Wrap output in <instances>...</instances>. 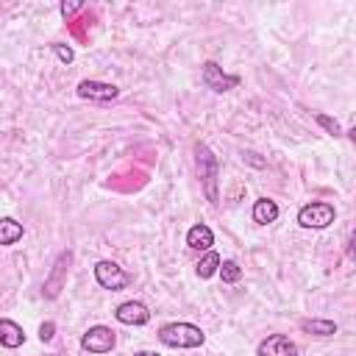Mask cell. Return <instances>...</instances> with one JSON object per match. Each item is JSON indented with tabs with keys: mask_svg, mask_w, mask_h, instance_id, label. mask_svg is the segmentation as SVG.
Returning <instances> with one entry per match:
<instances>
[{
	"mask_svg": "<svg viewBox=\"0 0 356 356\" xmlns=\"http://www.w3.org/2000/svg\"><path fill=\"white\" fill-rule=\"evenodd\" d=\"M159 342L167 345V348L184 350V348L203 345L206 342V334L197 325H192V323H167V325L159 328Z\"/></svg>",
	"mask_w": 356,
	"mask_h": 356,
	"instance_id": "obj_1",
	"label": "cell"
},
{
	"mask_svg": "<svg viewBox=\"0 0 356 356\" xmlns=\"http://www.w3.org/2000/svg\"><path fill=\"white\" fill-rule=\"evenodd\" d=\"M195 156H197V175L203 184V192L211 203H220V192H217V181H220V161L217 156L209 150V145H195Z\"/></svg>",
	"mask_w": 356,
	"mask_h": 356,
	"instance_id": "obj_2",
	"label": "cell"
},
{
	"mask_svg": "<svg viewBox=\"0 0 356 356\" xmlns=\"http://www.w3.org/2000/svg\"><path fill=\"white\" fill-rule=\"evenodd\" d=\"M70 264H72V253H70V250H61V253H58V259L53 261V267H50V273H47L44 284H42V295H44L47 300H53V298H58V295H61V289H64V284H67Z\"/></svg>",
	"mask_w": 356,
	"mask_h": 356,
	"instance_id": "obj_3",
	"label": "cell"
},
{
	"mask_svg": "<svg viewBox=\"0 0 356 356\" xmlns=\"http://www.w3.org/2000/svg\"><path fill=\"white\" fill-rule=\"evenodd\" d=\"M95 281H97L103 289L120 292V289H125V286L131 284V275H128L117 261L103 259V261H97V264H95Z\"/></svg>",
	"mask_w": 356,
	"mask_h": 356,
	"instance_id": "obj_4",
	"label": "cell"
},
{
	"mask_svg": "<svg viewBox=\"0 0 356 356\" xmlns=\"http://www.w3.org/2000/svg\"><path fill=\"white\" fill-rule=\"evenodd\" d=\"M334 217H337V211L331 203H306L298 211V222L303 228H325L334 222Z\"/></svg>",
	"mask_w": 356,
	"mask_h": 356,
	"instance_id": "obj_5",
	"label": "cell"
},
{
	"mask_svg": "<svg viewBox=\"0 0 356 356\" xmlns=\"http://www.w3.org/2000/svg\"><path fill=\"white\" fill-rule=\"evenodd\" d=\"M117 345V334L108 325H92L83 337H81V348L86 353H108Z\"/></svg>",
	"mask_w": 356,
	"mask_h": 356,
	"instance_id": "obj_6",
	"label": "cell"
},
{
	"mask_svg": "<svg viewBox=\"0 0 356 356\" xmlns=\"http://www.w3.org/2000/svg\"><path fill=\"white\" fill-rule=\"evenodd\" d=\"M256 356H300V350L286 334H270L267 339L259 342Z\"/></svg>",
	"mask_w": 356,
	"mask_h": 356,
	"instance_id": "obj_7",
	"label": "cell"
},
{
	"mask_svg": "<svg viewBox=\"0 0 356 356\" xmlns=\"http://www.w3.org/2000/svg\"><path fill=\"white\" fill-rule=\"evenodd\" d=\"M75 92H78V97H83V100H97V103L114 100V97L120 95V89H117L114 83H106V81H92V78L81 81V83L75 86Z\"/></svg>",
	"mask_w": 356,
	"mask_h": 356,
	"instance_id": "obj_8",
	"label": "cell"
},
{
	"mask_svg": "<svg viewBox=\"0 0 356 356\" xmlns=\"http://www.w3.org/2000/svg\"><path fill=\"white\" fill-rule=\"evenodd\" d=\"M203 83H206L211 92H231V89L239 83V78H236V75H225L217 61H206V64H203Z\"/></svg>",
	"mask_w": 356,
	"mask_h": 356,
	"instance_id": "obj_9",
	"label": "cell"
},
{
	"mask_svg": "<svg viewBox=\"0 0 356 356\" xmlns=\"http://www.w3.org/2000/svg\"><path fill=\"white\" fill-rule=\"evenodd\" d=\"M114 317L122 325H145L150 320V309L142 300H125L114 309Z\"/></svg>",
	"mask_w": 356,
	"mask_h": 356,
	"instance_id": "obj_10",
	"label": "cell"
},
{
	"mask_svg": "<svg viewBox=\"0 0 356 356\" xmlns=\"http://www.w3.org/2000/svg\"><path fill=\"white\" fill-rule=\"evenodd\" d=\"M186 245H189L192 250H211V245H214V234H211V228L203 225V222L192 225V228L186 231Z\"/></svg>",
	"mask_w": 356,
	"mask_h": 356,
	"instance_id": "obj_11",
	"label": "cell"
},
{
	"mask_svg": "<svg viewBox=\"0 0 356 356\" xmlns=\"http://www.w3.org/2000/svg\"><path fill=\"white\" fill-rule=\"evenodd\" d=\"M253 222H259V225H270V222H275L278 220V203L275 200H270V197H259L256 203H253Z\"/></svg>",
	"mask_w": 356,
	"mask_h": 356,
	"instance_id": "obj_12",
	"label": "cell"
},
{
	"mask_svg": "<svg viewBox=\"0 0 356 356\" xmlns=\"http://www.w3.org/2000/svg\"><path fill=\"white\" fill-rule=\"evenodd\" d=\"M22 342H25V331L14 320H0V345L8 348V350H14Z\"/></svg>",
	"mask_w": 356,
	"mask_h": 356,
	"instance_id": "obj_13",
	"label": "cell"
},
{
	"mask_svg": "<svg viewBox=\"0 0 356 356\" xmlns=\"http://www.w3.org/2000/svg\"><path fill=\"white\" fill-rule=\"evenodd\" d=\"M22 222H17L14 217H3L0 220V245H14L22 239Z\"/></svg>",
	"mask_w": 356,
	"mask_h": 356,
	"instance_id": "obj_14",
	"label": "cell"
},
{
	"mask_svg": "<svg viewBox=\"0 0 356 356\" xmlns=\"http://www.w3.org/2000/svg\"><path fill=\"white\" fill-rule=\"evenodd\" d=\"M300 328L306 334H314V337H334L337 334V323L334 320H300Z\"/></svg>",
	"mask_w": 356,
	"mask_h": 356,
	"instance_id": "obj_15",
	"label": "cell"
},
{
	"mask_svg": "<svg viewBox=\"0 0 356 356\" xmlns=\"http://www.w3.org/2000/svg\"><path fill=\"white\" fill-rule=\"evenodd\" d=\"M220 261H222V259H220L214 250H206V256L197 261V275H200V278H211V275L217 273Z\"/></svg>",
	"mask_w": 356,
	"mask_h": 356,
	"instance_id": "obj_16",
	"label": "cell"
},
{
	"mask_svg": "<svg viewBox=\"0 0 356 356\" xmlns=\"http://www.w3.org/2000/svg\"><path fill=\"white\" fill-rule=\"evenodd\" d=\"M217 273H220V278L225 281V284H236L239 278H242V267L236 264V261H220V267H217Z\"/></svg>",
	"mask_w": 356,
	"mask_h": 356,
	"instance_id": "obj_17",
	"label": "cell"
},
{
	"mask_svg": "<svg viewBox=\"0 0 356 356\" xmlns=\"http://www.w3.org/2000/svg\"><path fill=\"white\" fill-rule=\"evenodd\" d=\"M314 120H317V125L325 128L331 136H342V125H339L334 117H328V114H314Z\"/></svg>",
	"mask_w": 356,
	"mask_h": 356,
	"instance_id": "obj_18",
	"label": "cell"
},
{
	"mask_svg": "<svg viewBox=\"0 0 356 356\" xmlns=\"http://www.w3.org/2000/svg\"><path fill=\"white\" fill-rule=\"evenodd\" d=\"M50 47H53V53H56V56H58V58H61L64 64H70V61L75 58V53H72V47H70V44H61V42H53Z\"/></svg>",
	"mask_w": 356,
	"mask_h": 356,
	"instance_id": "obj_19",
	"label": "cell"
},
{
	"mask_svg": "<svg viewBox=\"0 0 356 356\" xmlns=\"http://www.w3.org/2000/svg\"><path fill=\"white\" fill-rule=\"evenodd\" d=\"M53 337H56V323H50V320L42 323V325H39V339H42V342H50Z\"/></svg>",
	"mask_w": 356,
	"mask_h": 356,
	"instance_id": "obj_20",
	"label": "cell"
},
{
	"mask_svg": "<svg viewBox=\"0 0 356 356\" xmlns=\"http://www.w3.org/2000/svg\"><path fill=\"white\" fill-rule=\"evenodd\" d=\"M81 8H83V3H61V6H58V11H61L67 19H70L75 11H81Z\"/></svg>",
	"mask_w": 356,
	"mask_h": 356,
	"instance_id": "obj_21",
	"label": "cell"
},
{
	"mask_svg": "<svg viewBox=\"0 0 356 356\" xmlns=\"http://www.w3.org/2000/svg\"><path fill=\"white\" fill-rule=\"evenodd\" d=\"M134 356H159V353H153V350H136Z\"/></svg>",
	"mask_w": 356,
	"mask_h": 356,
	"instance_id": "obj_22",
	"label": "cell"
}]
</instances>
